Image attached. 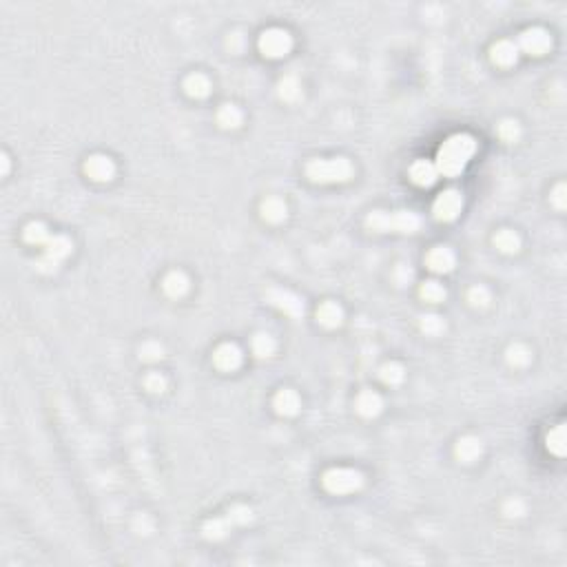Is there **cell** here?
I'll list each match as a JSON object with an SVG mask.
<instances>
[{
    "label": "cell",
    "mask_w": 567,
    "mask_h": 567,
    "mask_svg": "<svg viewBox=\"0 0 567 567\" xmlns=\"http://www.w3.org/2000/svg\"><path fill=\"white\" fill-rule=\"evenodd\" d=\"M476 153V140L467 133H454L439 146L436 151V171L443 173L445 177H456L465 164L470 162V157Z\"/></svg>",
    "instance_id": "obj_1"
},
{
    "label": "cell",
    "mask_w": 567,
    "mask_h": 567,
    "mask_svg": "<svg viewBox=\"0 0 567 567\" xmlns=\"http://www.w3.org/2000/svg\"><path fill=\"white\" fill-rule=\"evenodd\" d=\"M355 173L348 157H315L306 164V177L313 184H342Z\"/></svg>",
    "instance_id": "obj_2"
},
{
    "label": "cell",
    "mask_w": 567,
    "mask_h": 567,
    "mask_svg": "<svg viewBox=\"0 0 567 567\" xmlns=\"http://www.w3.org/2000/svg\"><path fill=\"white\" fill-rule=\"evenodd\" d=\"M421 217L412 211H373L366 217V228L373 233H416Z\"/></svg>",
    "instance_id": "obj_3"
},
{
    "label": "cell",
    "mask_w": 567,
    "mask_h": 567,
    "mask_svg": "<svg viewBox=\"0 0 567 567\" xmlns=\"http://www.w3.org/2000/svg\"><path fill=\"white\" fill-rule=\"evenodd\" d=\"M322 485L331 494H351L364 485V476L353 467H331L322 474Z\"/></svg>",
    "instance_id": "obj_4"
},
{
    "label": "cell",
    "mask_w": 567,
    "mask_h": 567,
    "mask_svg": "<svg viewBox=\"0 0 567 567\" xmlns=\"http://www.w3.org/2000/svg\"><path fill=\"white\" fill-rule=\"evenodd\" d=\"M74 251V242L67 235H52L49 242L45 244V253L41 260L36 262V268L41 273H56L60 262H65Z\"/></svg>",
    "instance_id": "obj_5"
},
{
    "label": "cell",
    "mask_w": 567,
    "mask_h": 567,
    "mask_svg": "<svg viewBox=\"0 0 567 567\" xmlns=\"http://www.w3.org/2000/svg\"><path fill=\"white\" fill-rule=\"evenodd\" d=\"M257 47H260V52L266 56V58H284L288 52H291L293 47V38L291 34L286 32V29H280V27H273V29H266L262 32L260 41H257Z\"/></svg>",
    "instance_id": "obj_6"
},
{
    "label": "cell",
    "mask_w": 567,
    "mask_h": 567,
    "mask_svg": "<svg viewBox=\"0 0 567 567\" xmlns=\"http://www.w3.org/2000/svg\"><path fill=\"white\" fill-rule=\"evenodd\" d=\"M266 300L268 304H273L277 311H282L284 315L293 317H302L306 306H304V300L300 295H295L293 291H286V288H280V286H268L266 288Z\"/></svg>",
    "instance_id": "obj_7"
},
{
    "label": "cell",
    "mask_w": 567,
    "mask_h": 567,
    "mask_svg": "<svg viewBox=\"0 0 567 567\" xmlns=\"http://www.w3.org/2000/svg\"><path fill=\"white\" fill-rule=\"evenodd\" d=\"M463 208V195L456 188H445V191L434 200L432 213L434 220L439 222H454Z\"/></svg>",
    "instance_id": "obj_8"
},
{
    "label": "cell",
    "mask_w": 567,
    "mask_h": 567,
    "mask_svg": "<svg viewBox=\"0 0 567 567\" xmlns=\"http://www.w3.org/2000/svg\"><path fill=\"white\" fill-rule=\"evenodd\" d=\"M516 47H519V52H523V54L545 56L552 49V36L541 27L525 29V32L519 36V41H516Z\"/></svg>",
    "instance_id": "obj_9"
},
{
    "label": "cell",
    "mask_w": 567,
    "mask_h": 567,
    "mask_svg": "<svg viewBox=\"0 0 567 567\" xmlns=\"http://www.w3.org/2000/svg\"><path fill=\"white\" fill-rule=\"evenodd\" d=\"M242 359H244L242 348L237 346V344H233V342H226L222 346H217L215 353H213L215 368H217V370H224V373L237 370V368L242 366Z\"/></svg>",
    "instance_id": "obj_10"
},
{
    "label": "cell",
    "mask_w": 567,
    "mask_h": 567,
    "mask_svg": "<svg viewBox=\"0 0 567 567\" xmlns=\"http://www.w3.org/2000/svg\"><path fill=\"white\" fill-rule=\"evenodd\" d=\"M82 168H85L87 177H91L93 182H109V180H113V175H115L113 160L107 155H100V153L87 157Z\"/></svg>",
    "instance_id": "obj_11"
},
{
    "label": "cell",
    "mask_w": 567,
    "mask_h": 567,
    "mask_svg": "<svg viewBox=\"0 0 567 567\" xmlns=\"http://www.w3.org/2000/svg\"><path fill=\"white\" fill-rule=\"evenodd\" d=\"M454 264H456V257L447 246H434V248H430V253L425 255V266L436 275L450 273Z\"/></svg>",
    "instance_id": "obj_12"
},
{
    "label": "cell",
    "mask_w": 567,
    "mask_h": 567,
    "mask_svg": "<svg viewBox=\"0 0 567 567\" xmlns=\"http://www.w3.org/2000/svg\"><path fill=\"white\" fill-rule=\"evenodd\" d=\"M483 454V443L479 436L465 434L454 443V456L459 463H474Z\"/></svg>",
    "instance_id": "obj_13"
},
{
    "label": "cell",
    "mask_w": 567,
    "mask_h": 567,
    "mask_svg": "<svg viewBox=\"0 0 567 567\" xmlns=\"http://www.w3.org/2000/svg\"><path fill=\"white\" fill-rule=\"evenodd\" d=\"M273 408L275 412L282 416H295L302 408V397L297 394V390H293V388H282V390L273 397Z\"/></svg>",
    "instance_id": "obj_14"
},
{
    "label": "cell",
    "mask_w": 567,
    "mask_h": 567,
    "mask_svg": "<svg viewBox=\"0 0 567 567\" xmlns=\"http://www.w3.org/2000/svg\"><path fill=\"white\" fill-rule=\"evenodd\" d=\"M408 175H410V182L412 184L421 186V188H427V186H432L436 182L439 171H436V166L430 160H416V162H412Z\"/></svg>",
    "instance_id": "obj_15"
},
{
    "label": "cell",
    "mask_w": 567,
    "mask_h": 567,
    "mask_svg": "<svg viewBox=\"0 0 567 567\" xmlns=\"http://www.w3.org/2000/svg\"><path fill=\"white\" fill-rule=\"evenodd\" d=\"M519 47H516L514 41H499L490 47V58L494 65L499 67H512L516 60H519Z\"/></svg>",
    "instance_id": "obj_16"
},
{
    "label": "cell",
    "mask_w": 567,
    "mask_h": 567,
    "mask_svg": "<svg viewBox=\"0 0 567 567\" xmlns=\"http://www.w3.org/2000/svg\"><path fill=\"white\" fill-rule=\"evenodd\" d=\"M355 408H357V412H359L362 416L373 419V416H377V414L381 412L383 399L375 390H362L359 394H357V399H355Z\"/></svg>",
    "instance_id": "obj_17"
},
{
    "label": "cell",
    "mask_w": 567,
    "mask_h": 567,
    "mask_svg": "<svg viewBox=\"0 0 567 567\" xmlns=\"http://www.w3.org/2000/svg\"><path fill=\"white\" fill-rule=\"evenodd\" d=\"M260 215L264 217L266 222H271V224H280L286 220V215H288V206L286 202L282 200V197H277V195H271V197H266V200L260 204Z\"/></svg>",
    "instance_id": "obj_18"
},
{
    "label": "cell",
    "mask_w": 567,
    "mask_h": 567,
    "mask_svg": "<svg viewBox=\"0 0 567 567\" xmlns=\"http://www.w3.org/2000/svg\"><path fill=\"white\" fill-rule=\"evenodd\" d=\"M188 288H191V282H188L186 273H182V271L166 273V277L162 280V291L168 297H173V300H180V297H184L188 293Z\"/></svg>",
    "instance_id": "obj_19"
},
{
    "label": "cell",
    "mask_w": 567,
    "mask_h": 567,
    "mask_svg": "<svg viewBox=\"0 0 567 567\" xmlns=\"http://www.w3.org/2000/svg\"><path fill=\"white\" fill-rule=\"evenodd\" d=\"M317 322H320L324 328H337L342 322H344V311H342V306L337 304V302H322L320 306H317Z\"/></svg>",
    "instance_id": "obj_20"
},
{
    "label": "cell",
    "mask_w": 567,
    "mask_h": 567,
    "mask_svg": "<svg viewBox=\"0 0 567 567\" xmlns=\"http://www.w3.org/2000/svg\"><path fill=\"white\" fill-rule=\"evenodd\" d=\"M231 530H235V525L231 523V519H228L226 514L217 516V519H208L202 525V534H204V539H208V541H222V539H226Z\"/></svg>",
    "instance_id": "obj_21"
},
{
    "label": "cell",
    "mask_w": 567,
    "mask_h": 567,
    "mask_svg": "<svg viewBox=\"0 0 567 567\" xmlns=\"http://www.w3.org/2000/svg\"><path fill=\"white\" fill-rule=\"evenodd\" d=\"M184 91L188 98H195V100H202V98H206L208 93H211V80L200 74V71H195V74H188L184 78Z\"/></svg>",
    "instance_id": "obj_22"
},
{
    "label": "cell",
    "mask_w": 567,
    "mask_h": 567,
    "mask_svg": "<svg viewBox=\"0 0 567 567\" xmlns=\"http://www.w3.org/2000/svg\"><path fill=\"white\" fill-rule=\"evenodd\" d=\"M492 244L499 248L501 253L514 255V253H519V248H521V237H519V233H514L512 228H501V231L494 235Z\"/></svg>",
    "instance_id": "obj_23"
},
{
    "label": "cell",
    "mask_w": 567,
    "mask_h": 567,
    "mask_svg": "<svg viewBox=\"0 0 567 567\" xmlns=\"http://www.w3.org/2000/svg\"><path fill=\"white\" fill-rule=\"evenodd\" d=\"M277 93H280V98L284 102H295V100H300V96H302V82H300V78H297L295 74H288L284 76L280 85H277Z\"/></svg>",
    "instance_id": "obj_24"
},
{
    "label": "cell",
    "mask_w": 567,
    "mask_h": 567,
    "mask_svg": "<svg viewBox=\"0 0 567 567\" xmlns=\"http://www.w3.org/2000/svg\"><path fill=\"white\" fill-rule=\"evenodd\" d=\"M217 124H220L222 129H237L242 124V120H244V115H242V111H240V107H235V104H231V102H226V104H222L220 109H217Z\"/></svg>",
    "instance_id": "obj_25"
},
{
    "label": "cell",
    "mask_w": 567,
    "mask_h": 567,
    "mask_svg": "<svg viewBox=\"0 0 567 567\" xmlns=\"http://www.w3.org/2000/svg\"><path fill=\"white\" fill-rule=\"evenodd\" d=\"M23 237H25V242L32 246H45L49 242V237H52V233H49L45 222H29L23 231Z\"/></svg>",
    "instance_id": "obj_26"
},
{
    "label": "cell",
    "mask_w": 567,
    "mask_h": 567,
    "mask_svg": "<svg viewBox=\"0 0 567 567\" xmlns=\"http://www.w3.org/2000/svg\"><path fill=\"white\" fill-rule=\"evenodd\" d=\"M505 359L512 368H525L532 362V351L525 344H512L505 351Z\"/></svg>",
    "instance_id": "obj_27"
},
{
    "label": "cell",
    "mask_w": 567,
    "mask_h": 567,
    "mask_svg": "<svg viewBox=\"0 0 567 567\" xmlns=\"http://www.w3.org/2000/svg\"><path fill=\"white\" fill-rule=\"evenodd\" d=\"M445 295H447L445 286L441 282H436V280H427L419 288V297L427 304H441L445 300Z\"/></svg>",
    "instance_id": "obj_28"
},
{
    "label": "cell",
    "mask_w": 567,
    "mask_h": 567,
    "mask_svg": "<svg viewBox=\"0 0 567 567\" xmlns=\"http://www.w3.org/2000/svg\"><path fill=\"white\" fill-rule=\"evenodd\" d=\"M251 348H253V353L260 357V359H266V357H271L275 353L277 344L268 333H257L251 340Z\"/></svg>",
    "instance_id": "obj_29"
},
{
    "label": "cell",
    "mask_w": 567,
    "mask_h": 567,
    "mask_svg": "<svg viewBox=\"0 0 567 567\" xmlns=\"http://www.w3.org/2000/svg\"><path fill=\"white\" fill-rule=\"evenodd\" d=\"M137 357H140V359L146 362V364L160 362L164 357V346L160 342H155V340H146V342L140 344V348H137Z\"/></svg>",
    "instance_id": "obj_30"
},
{
    "label": "cell",
    "mask_w": 567,
    "mask_h": 567,
    "mask_svg": "<svg viewBox=\"0 0 567 567\" xmlns=\"http://www.w3.org/2000/svg\"><path fill=\"white\" fill-rule=\"evenodd\" d=\"M379 377H381V381L386 386H399L403 379H405V370H403V366L401 364H397V362H388L381 366V370H379Z\"/></svg>",
    "instance_id": "obj_31"
},
{
    "label": "cell",
    "mask_w": 567,
    "mask_h": 567,
    "mask_svg": "<svg viewBox=\"0 0 567 567\" xmlns=\"http://www.w3.org/2000/svg\"><path fill=\"white\" fill-rule=\"evenodd\" d=\"M547 450L556 456L565 454V425L559 423L556 427H552L550 434H547Z\"/></svg>",
    "instance_id": "obj_32"
},
{
    "label": "cell",
    "mask_w": 567,
    "mask_h": 567,
    "mask_svg": "<svg viewBox=\"0 0 567 567\" xmlns=\"http://www.w3.org/2000/svg\"><path fill=\"white\" fill-rule=\"evenodd\" d=\"M496 133H499V137H501L503 142L514 144V142H519V137H521V124L516 122V120H512V118H507V120H503L499 124Z\"/></svg>",
    "instance_id": "obj_33"
},
{
    "label": "cell",
    "mask_w": 567,
    "mask_h": 567,
    "mask_svg": "<svg viewBox=\"0 0 567 567\" xmlns=\"http://www.w3.org/2000/svg\"><path fill=\"white\" fill-rule=\"evenodd\" d=\"M421 331L425 335H430V337H436V335H441L445 331V322H443V317L441 315H436V313H427L421 317Z\"/></svg>",
    "instance_id": "obj_34"
},
{
    "label": "cell",
    "mask_w": 567,
    "mask_h": 567,
    "mask_svg": "<svg viewBox=\"0 0 567 567\" xmlns=\"http://www.w3.org/2000/svg\"><path fill=\"white\" fill-rule=\"evenodd\" d=\"M226 516L231 519V523L235 527H242V525H248L253 521V510L248 505H242V503H237L233 507H228L226 510Z\"/></svg>",
    "instance_id": "obj_35"
},
{
    "label": "cell",
    "mask_w": 567,
    "mask_h": 567,
    "mask_svg": "<svg viewBox=\"0 0 567 567\" xmlns=\"http://www.w3.org/2000/svg\"><path fill=\"white\" fill-rule=\"evenodd\" d=\"M467 302H470V306H474V308H487L492 302V295L483 284H476L467 291Z\"/></svg>",
    "instance_id": "obj_36"
},
{
    "label": "cell",
    "mask_w": 567,
    "mask_h": 567,
    "mask_svg": "<svg viewBox=\"0 0 567 567\" xmlns=\"http://www.w3.org/2000/svg\"><path fill=\"white\" fill-rule=\"evenodd\" d=\"M166 377L164 375H160V373H148L146 377H144V388L151 394H162V392H166Z\"/></svg>",
    "instance_id": "obj_37"
},
{
    "label": "cell",
    "mask_w": 567,
    "mask_h": 567,
    "mask_svg": "<svg viewBox=\"0 0 567 567\" xmlns=\"http://www.w3.org/2000/svg\"><path fill=\"white\" fill-rule=\"evenodd\" d=\"M503 514L507 516V519H521V516L525 514V503L521 499H507L503 503Z\"/></svg>",
    "instance_id": "obj_38"
},
{
    "label": "cell",
    "mask_w": 567,
    "mask_h": 567,
    "mask_svg": "<svg viewBox=\"0 0 567 567\" xmlns=\"http://www.w3.org/2000/svg\"><path fill=\"white\" fill-rule=\"evenodd\" d=\"M565 193H567L565 184H556L552 195H550V202L554 204V208H559V211H565V206H567V195Z\"/></svg>",
    "instance_id": "obj_39"
},
{
    "label": "cell",
    "mask_w": 567,
    "mask_h": 567,
    "mask_svg": "<svg viewBox=\"0 0 567 567\" xmlns=\"http://www.w3.org/2000/svg\"><path fill=\"white\" fill-rule=\"evenodd\" d=\"M133 527L137 534H151L153 532V519L148 514H137L133 519Z\"/></svg>",
    "instance_id": "obj_40"
},
{
    "label": "cell",
    "mask_w": 567,
    "mask_h": 567,
    "mask_svg": "<svg viewBox=\"0 0 567 567\" xmlns=\"http://www.w3.org/2000/svg\"><path fill=\"white\" fill-rule=\"evenodd\" d=\"M392 277H394V282L399 284V286H405L408 282L412 280V268H410V266H405V264H399V266L394 268Z\"/></svg>",
    "instance_id": "obj_41"
},
{
    "label": "cell",
    "mask_w": 567,
    "mask_h": 567,
    "mask_svg": "<svg viewBox=\"0 0 567 567\" xmlns=\"http://www.w3.org/2000/svg\"><path fill=\"white\" fill-rule=\"evenodd\" d=\"M242 45H244V38H242V34H231L228 36V41H226V47L231 49V52H240L242 49Z\"/></svg>",
    "instance_id": "obj_42"
},
{
    "label": "cell",
    "mask_w": 567,
    "mask_h": 567,
    "mask_svg": "<svg viewBox=\"0 0 567 567\" xmlns=\"http://www.w3.org/2000/svg\"><path fill=\"white\" fill-rule=\"evenodd\" d=\"M7 173H9V157L3 155V175H7Z\"/></svg>",
    "instance_id": "obj_43"
}]
</instances>
